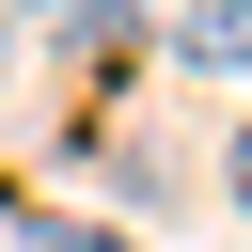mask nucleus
Wrapping results in <instances>:
<instances>
[{
    "instance_id": "nucleus-2",
    "label": "nucleus",
    "mask_w": 252,
    "mask_h": 252,
    "mask_svg": "<svg viewBox=\"0 0 252 252\" xmlns=\"http://www.w3.org/2000/svg\"><path fill=\"white\" fill-rule=\"evenodd\" d=\"M32 16H47V32H94V16H110V0H32Z\"/></svg>"
},
{
    "instance_id": "nucleus-1",
    "label": "nucleus",
    "mask_w": 252,
    "mask_h": 252,
    "mask_svg": "<svg viewBox=\"0 0 252 252\" xmlns=\"http://www.w3.org/2000/svg\"><path fill=\"white\" fill-rule=\"evenodd\" d=\"M173 63L236 79V63H252V0H173Z\"/></svg>"
},
{
    "instance_id": "nucleus-3",
    "label": "nucleus",
    "mask_w": 252,
    "mask_h": 252,
    "mask_svg": "<svg viewBox=\"0 0 252 252\" xmlns=\"http://www.w3.org/2000/svg\"><path fill=\"white\" fill-rule=\"evenodd\" d=\"M220 189H236V205H252V126H236V158H220Z\"/></svg>"
}]
</instances>
